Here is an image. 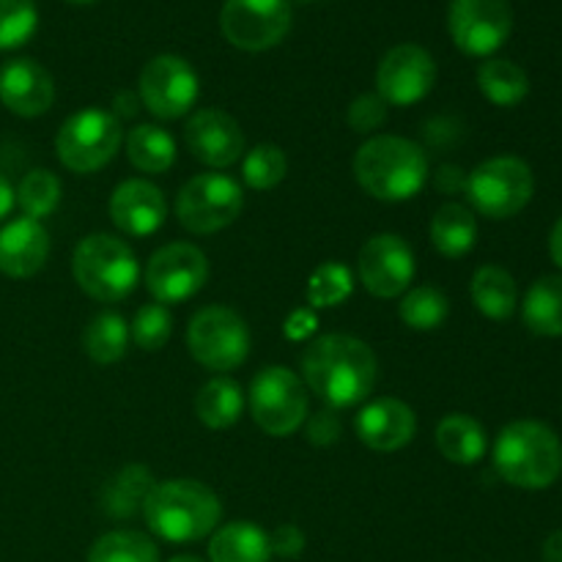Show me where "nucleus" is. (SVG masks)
I'll use <instances>...</instances> for the list:
<instances>
[{
	"instance_id": "obj_32",
	"label": "nucleus",
	"mask_w": 562,
	"mask_h": 562,
	"mask_svg": "<svg viewBox=\"0 0 562 562\" xmlns=\"http://www.w3.org/2000/svg\"><path fill=\"white\" fill-rule=\"evenodd\" d=\"M450 302L437 285H417V289L406 291L404 300L398 305L401 322L417 333H431L448 322Z\"/></svg>"
},
{
	"instance_id": "obj_11",
	"label": "nucleus",
	"mask_w": 562,
	"mask_h": 562,
	"mask_svg": "<svg viewBox=\"0 0 562 562\" xmlns=\"http://www.w3.org/2000/svg\"><path fill=\"white\" fill-rule=\"evenodd\" d=\"M448 31L456 47L472 58H488L514 31L510 0H453Z\"/></svg>"
},
{
	"instance_id": "obj_22",
	"label": "nucleus",
	"mask_w": 562,
	"mask_h": 562,
	"mask_svg": "<svg viewBox=\"0 0 562 562\" xmlns=\"http://www.w3.org/2000/svg\"><path fill=\"white\" fill-rule=\"evenodd\" d=\"M269 532L252 521H231L214 530L209 541V562H269Z\"/></svg>"
},
{
	"instance_id": "obj_12",
	"label": "nucleus",
	"mask_w": 562,
	"mask_h": 562,
	"mask_svg": "<svg viewBox=\"0 0 562 562\" xmlns=\"http://www.w3.org/2000/svg\"><path fill=\"white\" fill-rule=\"evenodd\" d=\"M220 27L245 53L272 49L291 31V0H225Z\"/></svg>"
},
{
	"instance_id": "obj_39",
	"label": "nucleus",
	"mask_w": 562,
	"mask_h": 562,
	"mask_svg": "<svg viewBox=\"0 0 562 562\" xmlns=\"http://www.w3.org/2000/svg\"><path fill=\"white\" fill-rule=\"evenodd\" d=\"M387 108L390 104L379 93H362V97H357L351 102L346 121H349V126L355 132L368 135V132H376L387 121Z\"/></svg>"
},
{
	"instance_id": "obj_24",
	"label": "nucleus",
	"mask_w": 562,
	"mask_h": 562,
	"mask_svg": "<svg viewBox=\"0 0 562 562\" xmlns=\"http://www.w3.org/2000/svg\"><path fill=\"white\" fill-rule=\"evenodd\" d=\"M437 448L450 464L472 467L486 456V431L470 415H448L437 426Z\"/></svg>"
},
{
	"instance_id": "obj_38",
	"label": "nucleus",
	"mask_w": 562,
	"mask_h": 562,
	"mask_svg": "<svg viewBox=\"0 0 562 562\" xmlns=\"http://www.w3.org/2000/svg\"><path fill=\"white\" fill-rule=\"evenodd\" d=\"M130 335L140 349L159 351L173 335V313L165 305H143L130 324Z\"/></svg>"
},
{
	"instance_id": "obj_34",
	"label": "nucleus",
	"mask_w": 562,
	"mask_h": 562,
	"mask_svg": "<svg viewBox=\"0 0 562 562\" xmlns=\"http://www.w3.org/2000/svg\"><path fill=\"white\" fill-rule=\"evenodd\" d=\"M60 192H64V187H60V179L53 170H31V173L22 176L20 187H16V206L22 209L25 217L42 223L44 217H49L58 209Z\"/></svg>"
},
{
	"instance_id": "obj_31",
	"label": "nucleus",
	"mask_w": 562,
	"mask_h": 562,
	"mask_svg": "<svg viewBox=\"0 0 562 562\" xmlns=\"http://www.w3.org/2000/svg\"><path fill=\"white\" fill-rule=\"evenodd\" d=\"M130 338L132 335L124 318L119 313L104 311L97 318H91V324L82 333V349L99 366H113L126 355Z\"/></svg>"
},
{
	"instance_id": "obj_15",
	"label": "nucleus",
	"mask_w": 562,
	"mask_h": 562,
	"mask_svg": "<svg viewBox=\"0 0 562 562\" xmlns=\"http://www.w3.org/2000/svg\"><path fill=\"white\" fill-rule=\"evenodd\" d=\"M357 272L368 294L379 300H395L406 294L415 280V252L398 234H376L362 245Z\"/></svg>"
},
{
	"instance_id": "obj_33",
	"label": "nucleus",
	"mask_w": 562,
	"mask_h": 562,
	"mask_svg": "<svg viewBox=\"0 0 562 562\" xmlns=\"http://www.w3.org/2000/svg\"><path fill=\"white\" fill-rule=\"evenodd\" d=\"M88 562H159V549L143 532L113 530L93 541Z\"/></svg>"
},
{
	"instance_id": "obj_42",
	"label": "nucleus",
	"mask_w": 562,
	"mask_h": 562,
	"mask_svg": "<svg viewBox=\"0 0 562 562\" xmlns=\"http://www.w3.org/2000/svg\"><path fill=\"white\" fill-rule=\"evenodd\" d=\"M14 203H16V190L11 187V181L0 173V220L9 217Z\"/></svg>"
},
{
	"instance_id": "obj_1",
	"label": "nucleus",
	"mask_w": 562,
	"mask_h": 562,
	"mask_svg": "<svg viewBox=\"0 0 562 562\" xmlns=\"http://www.w3.org/2000/svg\"><path fill=\"white\" fill-rule=\"evenodd\" d=\"M302 379L329 409H349L373 393L379 362L371 346L355 335H318L302 351Z\"/></svg>"
},
{
	"instance_id": "obj_20",
	"label": "nucleus",
	"mask_w": 562,
	"mask_h": 562,
	"mask_svg": "<svg viewBox=\"0 0 562 562\" xmlns=\"http://www.w3.org/2000/svg\"><path fill=\"white\" fill-rule=\"evenodd\" d=\"M0 102L20 119L44 115L55 102L53 75L31 58H16L0 69Z\"/></svg>"
},
{
	"instance_id": "obj_25",
	"label": "nucleus",
	"mask_w": 562,
	"mask_h": 562,
	"mask_svg": "<svg viewBox=\"0 0 562 562\" xmlns=\"http://www.w3.org/2000/svg\"><path fill=\"white\" fill-rule=\"evenodd\" d=\"M428 234H431V245L445 258H464L477 241V220L472 209L461 203H445L431 217Z\"/></svg>"
},
{
	"instance_id": "obj_2",
	"label": "nucleus",
	"mask_w": 562,
	"mask_h": 562,
	"mask_svg": "<svg viewBox=\"0 0 562 562\" xmlns=\"http://www.w3.org/2000/svg\"><path fill=\"white\" fill-rule=\"evenodd\" d=\"M143 519L154 536L168 543L203 541L217 530L223 503L206 483L179 477L151 488L143 505Z\"/></svg>"
},
{
	"instance_id": "obj_18",
	"label": "nucleus",
	"mask_w": 562,
	"mask_h": 562,
	"mask_svg": "<svg viewBox=\"0 0 562 562\" xmlns=\"http://www.w3.org/2000/svg\"><path fill=\"white\" fill-rule=\"evenodd\" d=\"M168 217L162 190L146 179H126L110 195V220L126 236L157 234Z\"/></svg>"
},
{
	"instance_id": "obj_7",
	"label": "nucleus",
	"mask_w": 562,
	"mask_h": 562,
	"mask_svg": "<svg viewBox=\"0 0 562 562\" xmlns=\"http://www.w3.org/2000/svg\"><path fill=\"white\" fill-rule=\"evenodd\" d=\"M121 143V121L102 108H86L64 121L55 135V154L71 173H93L119 154Z\"/></svg>"
},
{
	"instance_id": "obj_13",
	"label": "nucleus",
	"mask_w": 562,
	"mask_h": 562,
	"mask_svg": "<svg viewBox=\"0 0 562 562\" xmlns=\"http://www.w3.org/2000/svg\"><path fill=\"white\" fill-rule=\"evenodd\" d=\"M198 91H201L198 71L179 55L151 58L143 66L140 82H137L143 108L165 121L190 113L192 104L198 102Z\"/></svg>"
},
{
	"instance_id": "obj_23",
	"label": "nucleus",
	"mask_w": 562,
	"mask_h": 562,
	"mask_svg": "<svg viewBox=\"0 0 562 562\" xmlns=\"http://www.w3.org/2000/svg\"><path fill=\"white\" fill-rule=\"evenodd\" d=\"M157 486L154 475L140 464H130L115 472L102 486V508L113 519H132L135 514H143L148 494Z\"/></svg>"
},
{
	"instance_id": "obj_41",
	"label": "nucleus",
	"mask_w": 562,
	"mask_h": 562,
	"mask_svg": "<svg viewBox=\"0 0 562 562\" xmlns=\"http://www.w3.org/2000/svg\"><path fill=\"white\" fill-rule=\"evenodd\" d=\"M269 547H272V554H278V558L294 560L305 552V532L296 525H280L269 536Z\"/></svg>"
},
{
	"instance_id": "obj_47",
	"label": "nucleus",
	"mask_w": 562,
	"mask_h": 562,
	"mask_svg": "<svg viewBox=\"0 0 562 562\" xmlns=\"http://www.w3.org/2000/svg\"><path fill=\"white\" fill-rule=\"evenodd\" d=\"M305 3H313V0H305Z\"/></svg>"
},
{
	"instance_id": "obj_44",
	"label": "nucleus",
	"mask_w": 562,
	"mask_h": 562,
	"mask_svg": "<svg viewBox=\"0 0 562 562\" xmlns=\"http://www.w3.org/2000/svg\"><path fill=\"white\" fill-rule=\"evenodd\" d=\"M549 256H552V261L562 269V217L554 223L552 236H549Z\"/></svg>"
},
{
	"instance_id": "obj_40",
	"label": "nucleus",
	"mask_w": 562,
	"mask_h": 562,
	"mask_svg": "<svg viewBox=\"0 0 562 562\" xmlns=\"http://www.w3.org/2000/svg\"><path fill=\"white\" fill-rule=\"evenodd\" d=\"M340 437V417L335 415V409H322L307 420V439L318 448H329V445L338 442Z\"/></svg>"
},
{
	"instance_id": "obj_9",
	"label": "nucleus",
	"mask_w": 562,
	"mask_h": 562,
	"mask_svg": "<svg viewBox=\"0 0 562 562\" xmlns=\"http://www.w3.org/2000/svg\"><path fill=\"white\" fill-rule=\"evenodd\" d=\"M250 415L269 437H291L307 420V393L302 379L285 366H267L250 382Z\"/></svg>"
},
{
	"instance_id": "obj_5",
	"label": "nucleus",
	"mask_w": 562,
	"mask_h": 562,
	"mask_svg": "<svg viewBox=\"0 0 562 562\" xmlns=\"http://www.w3.org/2000/svg\"><path fill=\"white\" fill-rule=\"evenodd\" d=\"M71 274L91 300L121 302L135 291L140 263L124 239L110 234H91L75 247Z\"/></svg>"
},
{
	"instance_id": "obj_16",
	"label": "nucleus",
	"mask_w": 562,
	"mask_h": 562,
	"mask_svg": "<svg viewBox=\"0 0 562 562\" xmlns=\"http://www.w3.org/2000/svg\"><path fill=\"white\" fill-rule=\"evenodd\" d=\"M437 82V64L420 44H398L376 69V93L393 108L423 102Z\"/></svg>"
},
{
	"instance_id": "obj_46",
	"label": "nucleus",
	"mask_w": 562,
	"mask_h": 562,
	"mask_svg": "<svg viewBox=\"0 0 562 562\" xmlns=\"http://www.w3.org/2000/svg\"><path fill=\"white\" fill-rule=\"evenodd\" d=\"M69 3H93V0H69Z\"/></svg>"
},
{
	"instance_id": "obj_19",
	"label": "nucleus",
	"mask_w": 562,
	"mask_h": 562,
	"mask_svg": "<svg viewBox=\"0 0 562 562\" xmlns=\"http://www.w3.org/2000/svg\"><path fill=\"white\" fill-rule=\"evenodd\" d=\"M355 431L366 448L376 453H393L415 439L417 417L404 401L376 398L362 406L355 420Z\"/></svg>"
},
{
	"instance_id": "obj_30",
	"label": "nucleus",
	"mask_w": 562,
	"mask_h": 562,
	"mask_svg": "<svg viewBox=\"0 0 562 562\" xmlns=\"http://www.w3.org/2000/svg\"><path fill=\"white\" fill-rule=\"evenodd\" d=\"M477 88L497 108H516L530 93V77L514 60L488 58L477 69Z\"/></svg>"
},
{
	"instance_id": "obj_4",
	"label": "nucleus",
	"mask_w": 562,
	"mask_h": 562,
	"mask_svg": "<svg viewBox=\"0 0 562 562\" xmlns=\"http://www.w3.org/2000/svg\"><path fill=\"white\" fill-rule=\"evenodd\" d=\"M494 470L505 483L527 492H541L558 483L562 472V442L538 420H516L494 442Z\"/></svg>"
},
{
	"instance_id": "obj_3",
	"label": "nucleus",
	"mask_w": 562,
	"mask_h": 562,
	"mask_svg": "<svg viewBox=\"0 0 562 562\" xmlns=\"http://www.w3.org/2000/svg\"><path fill=\"white\" fill-rule=\"evenodd\" d=\"M355 176L362 190L384 203L420 195L428 181V157L417 143L398 135L368 137L355 157Z\"/></svg>"
},
{
	"instance_id": "obj_17",
	"label": "nucleus",
	"mask_w": 562,
	"mask_h": 562,
	"mask_svg": "<svg viewBox=\"0 0 562 562\" xmlns=\"http://www.w3.org/2000/svg\"><path fill=\"white\" fill-rule=\"evenodd\" d=\"M184 143L192 157L209 168H231L245 157V132L239 121L217 108L192 113L184 126Z\"/></svg>"
},
{
	"instance_id": "obj_27",
	"label": "nucleus",
	"mask_w": 562,
	"mask_h": 562,
	"mask_svg": "<svg viewBox=\"0 0 562 562\" xmlns=\"http://www.w3.org/2000/svg\"><path fill=\"white\" fill-rule=\"evenodd\" d=\"M241 412H245V393H241L239 382H234L231 376H214L195 395L198 420L212 431H225L239 423Z\"/></svg>"
},
{
	"instance_id": "obj_6",
	"label": "nucleus",
	"mask_w": 562,
	"mask_h": 562,
	"mask_svg": "<svg viewBox=\"0 0 562 562\" xmlns=\"http://www.w3.org/2000/svg\"><path fill=\"white\" fill-rule=\"evenodd\" d=\"M464 192L477 214L488 220H508L532 201L536 176L525 159L492 157L467 176Z\"/></svg>"
},
{
	"instance_id": "obj_36",
	"label": "nucleus",
	"mask_w": 562,
	"mask_h": 562,
	"mask_svg": "<svg viewBox=\"0 0 562 562\" xmlns=\"http://www.w3.org/2000/svg\"><path fill=\"white\" fill-rule=\"evenodd\" d=\"M289 170V159H285L283 148L272 146V143H261V146L250 148L241 162V179L250 190H272L285 179Z\"/></svg>"
},
{
	"instance_id": "obj_35",
	"label": "nucleus",
	"mask_w": 562,
	"mask_h": 562,
	"mask_svg": "<svg viewBox=\"0 0 562 562\" xmlns=\"http://www.w3.org/2000/svg\"><path fill=\"white\" fill-rule=\"evenodd\" d=\"M355 289V278H351L349 267L338 261H324L316 267V272L307 280V305L311 307H338L346 302Z\"/></svg>"
},
{
	"instance_id": "obj_45",
	"label": "nucleus",
	"mask_w": 562,
	"mask_h": 562,
	"mask_svg": "<svg viewBox=\"0 0 562 562\" xmlns=\"http://www.w3.org/2000/svg\"><path fill=\"white\" fill-rule=\"evenodd\" d=\"M170 562H206V560L195 558V554H176V558H170Z\"/></svg>"
},
{
	"instance_id": "obj_28",
	"label": "nucleus",
	"mask_w": 562,
	"mask_h": 562,
	"mask_svg": "<svg viewBox=\"0 0 562 562\" xmlns=\"http://www.w3.org/2000/svg\"><path fill=\"white\" fill-rule=\"evenodd\" d=\"M527 329L543 338H562V274L536 280L521 305Z\"/></svg>"
},
{
	"instance_id": "obj_8",
	"label": "nucleus",
	"mask_w": 562,
	"mask_h": 562,
	"mask_svg": "<svg viewBox=\"0 0 562 562\" xmlns=\"http://www.w3.org/2000/svg\"><path fill=\"white\" fill-rule=\"evenodd\" d=\"M187 349L209 371L228 373L250 355V329L234 307H201L187 324Z\"/></svg>"
},
{
	"instance_id": "obj_14",
	"label": "nucleus",
	"mask_w": 562,
	"mask_h": 562,
	"mask_svg": "<svg viewBox=\"0 0 562 562\" xmlns=\"http://www.w3.org/2000/svg\"><path fill=\"white\" fill-rule=\"evenodd\" d=\"M209 280V261L201 247L173 241L159 247L146 267V289L159 305H179L192 300Z\"/></svg>"
},
{
	"instance_id": "obj_21",
	"label": "nucleus",
	"mask_w": 562,
	"mask_h": 562,
	"mask_svg": "<svg viewBox=\"0 0 562 562\" xmlns=\"http://www.w3.org/2000/svg\"><path fill=\"white\" fill-rule=\"evenodd\" d=\"M49 256V234L38 220L16 217L0 228V272L25 280L42 272Z\"/></svg>"
},
{
	"instance_id": "obj_37",
	"label": "nucleus",
	"mask_w": 562,
	"mask_h": 562,
	"mask_svg": "<svg viewBox=\"0 0 562 562\" xmlns=\"http://www.w3.org/2000/svg\"><path fill=\"white\" fill-rule=\"evenodd\" d=\"M38 9L33 0H0V49H16L33 38Z\"/></svg>"
},
{
	"instance_id": "obj_29",
	"label": "nucleus",
	"mask_w": 562,
	"mask_h": 562,
	"mask_svg": "<svg viewBox=\"0 0 562 562\" xmlns=\"http://www.w3.org/2000/svg\"><path fill=\"white\" fill-rule=\"evenodd\" d=\"M126 157L143 173H165L176 162V140L159 124H137L126 135Z\"/></svg>"
},
{
	"instance_id": "obj_10",
	"label": "nucleus",
	"mask_w": 562,
	"mask_h": 562,
	"mask_svg": "<svg viewBox=\"0 0 562 562\" xmlns=\"http://www.w3.org/2000/svg\"><path fill=\"white\" fill-rule=\"evenodd\" d=\"M245 206L241 187L225 173H201L176 195V217L190 234H217L236 223Z\"/></svg>"
},
{
	"instance_id": "obj_26",
	"label": "nucleus",
	"mask_w": 562,
	"mask_h": 562,
	"mask_svg": "<svg viewBox=\"0 0 562 562\" xmlns=\"http://www.w3.org/2000/svg\"><path fill=\"white\" fill-rule=\"evenodd\" d=\"M470 294L477 311L486 318H494V322L510 318L516 305H519V291H516L514 274L503 267H494V263L481 267L472 274Z\"/></svg>"
},
{
	"instance_id": "obj_43",
	"label": "nucleus",
	"mask_w": 562,
	"mask_h": 562,
	"mask_svg": "<svg viewBox=\"0 0 562 562\" xmlns=\"http://www.w3.org/2000/svg\"><path fill=\"white\" fill-rule=\"evenodd\" d=\"M543 562H562V530H554L543 541Z\"/></svg>"
}]
</instances>
